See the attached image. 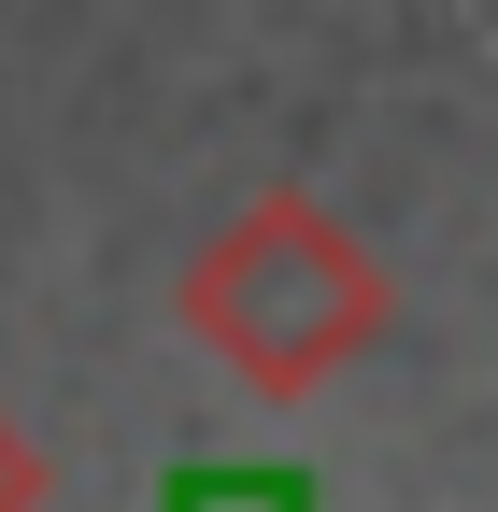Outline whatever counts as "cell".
I'll use <instances>...</instances> for the list:
<instances>
[{
  "mask_svg": "<svg viewBox=\"0 0 498 512\" xmlns=\"http://www.w3.org/2000/svg\"><path fill=\"white\" fill-rule=\"evenodd\" d=\"M171 328L200 342L242 399H328L342 370H370L399 342V285H385V256H370L342 228V200H314V185H257L200 256H185V285H171Z\"/></svg>",
  "mask_w": 498,
  "mask_h": 512,
  "instance_id": "cell-1",
  "label": "cell"
},
{
  "mask_svg": "<svg viewBox=\"0 0 498 512\" xmlns=\"http://www.w3.org/2000/svg\"><path fill=\"white\" fill-rule=\"evenodd\" d=\"M57 498V470H43V441L15 427V413H0V512H43Z\"/></svg>",
  "mask_w": 498,
  "mask_h": 512,
  "instance_id": "cell-2",
  "label": "cell"
},
{
  "mask_svg": "<svg viewBox=\"0 0 498 512\" xmlns=\"http://www.w3.org/2000/svg\"><path fill=\"white\" fill-rule=\"evenodd\" d=\"M171 512H299V498H285V484H242V470H200Z\"/></svg>",
  "mask_w": 498,
  "mask_h": 512,
  "instance_id": "cell-3",
  "label": "cell"
}]
</instances>
